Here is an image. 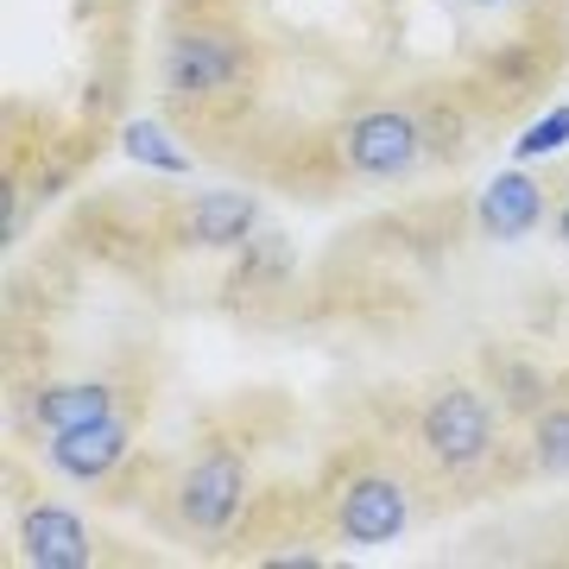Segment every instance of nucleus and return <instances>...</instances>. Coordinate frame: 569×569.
<instances>
[{
	"label": "nucleus",
	"mask_w": 569,
	"mask_h": 569,
	"mask_svg": "<svg viewBox=\"0 0 569 569\" xmlns=\"http://www.w3.org/2000/svg\"><path fill=\"white\" fill-rule=\"evenodd\" d=\"M425 443L443 468H475L493 449V411L481 406V392L449 387L430 399L425 411Z\"/></svg>",
	"instance_id": "f257e3e1"
},
{
	"label": "nucleus",
	"mask_w": 569,
	"mask_h": 569,
	"mask_svg": "<svg viewBox=\"0 0 569 569\" xmlns=\"http://www.w3.org/2000/svg\"><path fill=\"white\" fill-rule=\"evenodd\" d=\"M411 507H406V488L387 481V475H361L355 488L342 493V512H336V526H342L348 545H392L399 531H406Z\"/></svg>",
	"instance_id": "f03ea898"
},
{
	"label": "nucleus",
	"mask_w": 569,
	"mask_h": 569,
	"mask_svg": "<svg viewBox=\"0 0 569 569\" xmlns=\"http://www.w3.org/2000/svg\"><path fill=\"white\" fill-rule=\"evenodd\" d=\"M234 507H241V462L216 449V456H203V462L183 475L178 512H183V526H197V531H228Z\"/></svg>",
	"instance_id": "7ed1b4c3"
},
{
	"label": "nucleus",
	"mask_w": 569,
	"mask_h": 569,
	"mask_svg": "<svg viewBox=\"0 0 569 569\" xmlns=\"http://www.w3.org/2000/svg\"><path fill=\"white\" fill-rule=\"evenodd\" d=\"M411 159H418V127L406 114L380 108V114H361L348 127V164L367 171V178H399Z\"/></svg>",
	"instance_id": "20e7f679"
},
{
	"label": "nucleus",
	"mask_w": 569,
	"mask_h": 569,
	"mask_svg": "<svg viewBox=\"0 0 569 569\" xmlns=\"http://www.w3.org/2000/svg\"><path fill=\"white\" fill-rule=\"evenodd\" d=\"M234 70H241V44L222 32H183L171 44V89L183 96H216L234 82Z\"/></svg>",
	"instance_id": "39448f33"
},
{
	"label": "nucleus",
	"mask_w": 569,
	"mask_h": 569,
	"mask_svg": "<svg viewBox=\"0 0 569 569\" xmlns=\"http://www.w3.org/2000/svg\"><path fill=\"white\" fill-rule=\"evenodd\" d=\"M20 545H26V563L39 569H82L89 563V531L70 507H32L20 519Z\"/></svg>",
	"instance_id": "423d86ee"
},
{
	"label": "nucleus",
	"mask_w": 569,
	"mask_h": 569,
	"mask_svg": "<svg viewBox=\"0 0 569 569\" xmlns=\"http://www.w3.org/2000/svg\"><path fill=\"white\" fill-rule=\"evenodd\" d=\"M481 234H493V241H519V234H531L538 228V216H545V190H538V178H526V171H500V178L481 190Z\"/></svg>",
	"instance_id": "0eeeda50"
},
{
	"label": "nucleus",
	"mask_w": 569,
	"mask_h": 569,
	"mask_svg": "<svg viewBox=\"0 0 569 569\" xmlns=\"http://www.w3.org/2000/svg\"><path fill=\"white\" fill-rule=\"evenodd\" d=\"M121 456H127V425H114V418L82 430H51V462L63 475H77V481H102Z\"/></svg>",
	"instance_id": "6e6552de"
},
{
	"label": "nucleus",
	"mask_w": 569,
	"mask_h": 569,
	"mask_svg": "<svg viewBox=\"0 0 569 569\" xmlns=\"http://www.w3.org/2000/svg\"><path fill=\"white\" fill-rule=\"evenodd\" d=\"M247 228H253V203H247V197H228V190L197 197V203L183 209V234L197 247H234Z\"/></svg>",
	"instance_id": "1a4fd4ad"
},
{
	"label": "nucleus",
	"mask_w": 569,
	"mask_h": 569,
	"mask_svg": "<svg viewBox=\"0 0 569 569\" xmlns=\"http://www.w3.org/2000/svg\"><path fill=\"white\" fill-rule=\"evenodd\" d=\"M39 418H44V430L102 425V418H108V387H96V380H82V387H51L39 399Z\"/></svg>",
	"instance_id": "9d476101"
},
{
	"label": "nucleus",
	"mask_w": 569,
	"mask_h": 569,
	"mask_svg": "<svg viewBox=\"0 0 569 569\" xmlns=\"http://www.w3.org/2000/svg\"><path fill=\"white\" fill-rule=\"evenodd\" d=\"M121 146H127V159H140V164H152V171H171V178H183V171H190V159H183L178 146L164 140L159 127L152 121H133L121 133Z\"/></svg>",
	"instance_id": "9b49d317"
},
{
	"label": "nucleus",
	"mask_w": 569,
	"mask_h": 569,
	"mask_svg": "<svg viewBox=\"0 0 569 569\" xmlns=\"http://www.w3.org/2000/svg\"><path fill=\"white\" fill-rule=\"evenodd\" d=\"M538 462H545L550 475H569V406L538 418Z\"/></svg>",
	"instance_id": "f8f14e48"
},
{
	"label": "nucleus",
	"mask_w": 569,
	"mask_h": 569,
	"mask_svg": "<svg viewBox=\"0 0 569 569\" xmlns=\"http://www.w3.org/2000/svg\"><path fill=\"white\" fill-rule=\"evenodd\" d=\"M563 140H569V108H550L545 121L526 127V140H512V152H519V159H545V152H557Z\"/></svg>",
	"instance_id": "ddd939ff"
},
{
	"label": "nucleus",
	"mask_w": 569,
	"mask_h": 569,
	"mask_svg": "<svg viewBox=\"0 0 569 569\" xmlns=\"http://www.w3.org/2000/svg\"><path fill=\"white\" fill-rule=\"evenodd\" d=\"M557 234H563V241H569V203L557 209Z\"/></svg>",
	"instance_id": "4468645a"
},
{
	"label": "nucleus",
	"mask_w": 569,
	"mask_h": 569,
	"mask_svg": "<svg viewBox=\"0 0 569 569\" xmlns=\"http://www.w3.org/2000/svg\"><path fill=\"white\" fill-rule=\"evenodd\" d=\"M475 7H493V0H475Z\"/></svg>",
	"instance_id": "2eb2a0df"
}]
</instances>
